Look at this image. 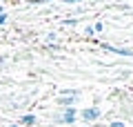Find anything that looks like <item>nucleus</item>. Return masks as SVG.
<instances>
[{
  "mask_svg": "<svg viewBox=\"0 0 133 127\" xmlns=\"http://www.w3.org/2000/svg\"><path fill=\"white\" fill-rule=\"evenodd\" d=\"M78 118H82L84 123L98 120V118H102V109H100L98 105H93V107H87V109H82V112H78Z\"/></svg>",
  "mask_w": 133,
  "mask_h": 127,
  "instance_id": "obj_1",
  "label": "nucleus"
},
{
  "mask_svg": "<svg viewBox=\"0 0 133 127\" xmlns=\"http://www.w3.org/2000/svg\"><path fill=\"white\" fill-rule=\"evenodd\" d=\"M53 120L56 123H64V125H73V123L78 120V109L76 107H66L64 112H62L60 116H56Z\"/></svg>",
  "mask_w": 133,
  "mask_h": 127,
  "instance_id": "obj_2",
  "label": "nucleus"
},
{
  "mask_svg": "<svg viewBox=\"0 0 133 127\" xmlns=\"http://www.w3.org/2000/svg\"><path fill=\"white\" fill-rule=\"evenodd\" d=\"M100 47L104 49V51L118 54V56H133V49H124V47H113V45H109V42H102Z\"/></svg>",
  "mask_w": 133,
  "mask_h": 127,
  "instance_id": "obj_3",
  "label": "nucleus"
},
{
  "mask_svg": "<svg viewBox=\"0 0 133 127\" xmlns=\"http://www.w3.org/2000/svg\"><path fill=\"white\" fill-rule=\"evenodd\" d=\"M36 123H38L36 114H24V116L18 118V125L20 127H36Z\"/></svg>",
  "mask_w": 133,
  "mask_h": 127,
  "instance_id": "obj_4",
  "label": "nucleus"
},
{
  "mask_svg": "<svg viewBox=\"0 0 133 127\" xmlns=\"http://www.w3.org/2000/svg\"><path fill=\"white\" fill-rule=\"evenodd\" d=\"M93 31H95V33L104 31V22H102V20H100V22H95V25H93Z\"/></svg>",
  "mask_w": 133,
  "mask_h": 127,
  "instance_id": "obj_5",
  "label": "nucleus"
},
{
  "mask_svg": "<svg viewBox=\"0 0 133 127\" xmlns=\"http://www.w3.org/2000/svg\"><path fill=\"white\" fill-rule=\"evenodd\" d=\"M7 20H9V16H7L5 11H0V27H5V25H7Z\"/></svg>",
  "mask_w": 133,
  "mask_h": 127,
  "instance_id": "obj_6",
  "label": "nucleus"
},
{
  "mask_svg": "<svg viewBox=\"0 0 133 127\" xmlns=\"http://www.w3.org/2000/svg\"><path fill=\"white\" fill-rule=\"evenodd\" d=\"M84 36H87V38H93V36H95L93 27H87V29H84Z\"/></svg>",
  "mask_w": 133,
  "mask_h": 127,
  "instance_id": "obj_7",
  "label": "nucleus"
},
{
  "mask_svg": "<svg viewBox=\"0 0 133 127\" xmlns=\"http://www.w3.org/2000/svg\"><path fill=\"white\" fill-rule=\"evenodd\" d=\"M109 127H124V120H111Z\"/></svg>",
  "mask_w": 133,
  "mask_h": 127,
  "instance_id": "obj_8",
  "label": "nucleus"
},
{
  "mask_svg": "<svg viewBox=\"0 0 133 127\" xmlns=\"http://www.w3.org/2000/svg\"><path fill=\"white\" fill-rule=\"evenodd\" d=\"M64 25H71V27H76V25H78V20H71V18H66V20H64Z\"/></svg>",
  "mask_w": 133,
  "mask_h": 127,
  "instance_id": "obj_9",
  "label": "nucleus"
},
{
  "mask_svg": "<svg viewBox=\"0 0 133 127\" xmlns=\"http://www.w3.org/2000/svg\"><path fill=\"white\" fill-rule=\"evenodd\" d=\"M64 2H69V5H76V2H80V0H64Z\"/></svg>",
  "mask_w": 133,
  "mask_h": 127,
  "instance_id": "obj_10",
  "label": "nucleus"
},
{
  "mask_svg": "<svg viewBox=\"0 0 133 127\" xmlns=\"http://www.w3.org/2000/svg\"><path fill=\"white\" fill-rule=\"evenodd\" d=\"M7 127H20V125H18V123H9V125H7Z\"/></svg>",
  "mask_w": 133,
  "mask_h": 127,
  "instance_id": "obj_11",
  "label": "nucleus"
},
{
  "mask_svg": "<svg viewBox=\"0 0 133 127\" xmlns=\"http://www.w3.org/2000/svg\"><path fill=\"white\" fill-rule=\"evenodd\" d=\"M33 2H38V5H40V2H51V0H33Z\"/></svg>",
  "mask_w": 133,
  "mask_h": 127,
  "instance_id": "obj_12",
  "label": "nucleus"
},
{
  "mask_svg": "<svg viewBox=\"0 0 133 127\" xmlns=\"http://www.w3.org/2000/svg\"><path fill=\"white\" fill-rule=\"evenodd\" d=\"M82 127H89V125H82Z\"/></svg>",
  "mask_w": 133,
  "mask_h": 127,
  "instance_id": "obj_13",
  "label": "nucleus"
}]
</instances>
